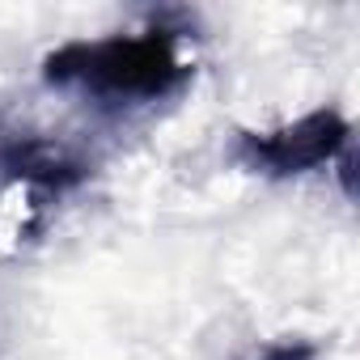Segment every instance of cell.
<instances>
[{
    "label": "cell",
    "mask_w": 360,
    "mask_h": 360,
    "mask_svg": "<svg viewBox=\"0 0 360 360\" xmlns=\"http://www.w3.org/2000/svg\"><path fill=\"white\" fill-rule=\"evenodd\" d=\"M51 85H72L110 102H157L187 85L191 68L178 60L174 34H110L94 43H64L43 60Z\"/></svg>",
    "instance_id": "cell-1"
},
{
    "label": "cell",
    "mask_w": 360,
    "mask_h": 360,
    "mask_svg": "<svg viewBox=\"0 0 360 360\" xmlns=\"http://www.w3.org/2000/svg\"><path fill=\"white\" fill-rule=\"evenodd\" d=\"M347 140H352L347 119L339 110L322 106V110L301 115L288 127H276V131H238L233 161L250 174L292 178V174L330 165L339 153H347Z\"/></svg>",
    "instance_id": "cell-2"
},
{
    "label": "cell",
    "mask_w": 360,
    "mask_h": 360,
    "mask_svg": "<svg viewBox=\"0 0 360 360\" xmlns=\"http://www.w3.org/2000/svg\"><path fill=\"white\" fill-rule=\"evenodd\" d=\"M0 169L13 174V178H26L34 187H51V191L77 187L85 178V165L77 157H68L64 148H56L51 140H43V136L0 140Z\"/></svg>",
    "instance_id": "cell-3"
},
{
    "label": "cell",
    "mask_w": 360,
    "mask_h": 360,
    "mask_svg": "<svg viewBox=\"0 0 360 360\" xmlns=\"http://www.w3.org/2000/svg\"><path fill=\"white\" fill-rule=\"evenodd\" d=\"M263 360H314V347L309 343H271L263 352Z\"/></svg>",
    "instance_id": "cell-4"
}]
</instances>
